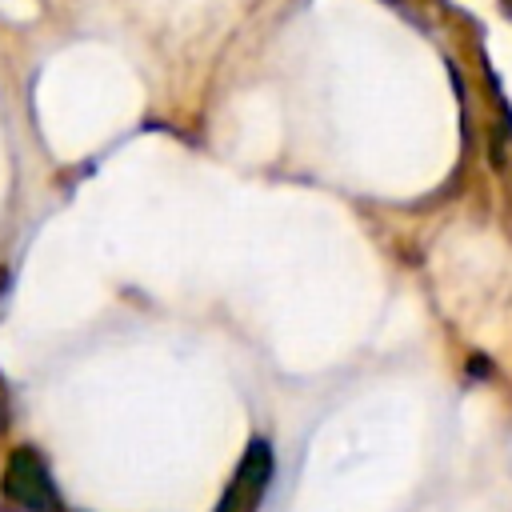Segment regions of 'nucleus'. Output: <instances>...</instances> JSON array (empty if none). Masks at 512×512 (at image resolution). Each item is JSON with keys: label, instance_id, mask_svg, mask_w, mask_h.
Returning a JSON list of instances; mask_svg holds the SVG:
<instances>
[{"label": "nucleus", "instance_id": "obj_1", "mask_svg": "<svg viewBox=\"0 0 512 512\" xmlns=\"http://www.w3.org/2000/svg\"><path fill=\"white\" fill-rule=\"evenodd\" d=\"M0 484H4V496L16 500L28 512H60V496H56L52 472H48L44 456L32 444H20V448L8 452Z\"/></svg>", "mask_w": 512, "mask_h": 512}, {"label": "nucleus", "instance_id": "obj_2", "mask_svg": "<svg viewBox=\"0 0 512 512\" xmlns=\"http://www.w3.org/2000/svg\"><path fill=\"white\" fill-rule=\"evenodd\" d=\"M272 476H276L272 444L256 436V440L244 448V456H240V464H236V472H232V480H228V488H224L216 512H260V500H264Z\"/></svg>", "mask_w": 512, "mask_h": 512}, {"label": "nucleus", "instance_id": "obj_3", "mask_svg": "<svg viewBox=\"0 0 512 512\" xmlns=\"http://www.w3.org/2000/svg\"><path fill=\"white\" fill-rule=\"evenodd\" d=\"M8 428V404H4V392H0V432Z\"/></svg>", "mask_w": 512, "mask_h": 512}, {"label": "nucleus", "instance_id": "obj_4", "mask_svg": "<svg viewBox=\"0 0 512 512\" xmlns=\"http://www.w3.org/2000/svg\"><path fill=\"white\" fill-rule=\"evenodd\" d=\"M4 284H8V272L0 268V296H4Z\"/></svg>", "mask_w": 512, "mask_h": 512}]
</instances>
